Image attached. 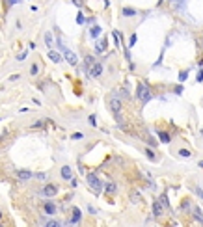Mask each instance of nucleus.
<instances>
[{
	"label": "nucleus",
	"mask_w": 203,
	"mask_h": 227,
	"mask_svg": "<svg viewBox=\"0 0 203 227\" xmlns=\"http://www.w3.org/2000/svg\"><path fill=\"white\" fill-rule=\"evenodd\" d=\"M71 138H73V140H80V138H82V134H80V132H75V134L71 136Z\"/></svg>",
	"instance_id": "34"
},
{
	"label": "nucleus",
	"mask_w": 203,
	"mask_h": 227,
	"mask_svg": "<svg viewBox=\"0 0 203 227\" xmlns=\"http://www.w3.org/2000/svg\"><path fill=\"white\" fill-rule=\"evenodd\" d=\"M71 186H73V188L78 186V181H76V179H73V177H71Z\"/></svg>",
	"instance_id": "35"
},
{
	"label": "nucleus",
	"mask_w": 203,
	"mask_h": 227,
	"mask_svg": "<svg viewBox=\"0 0 203 227\" xmlns=\"http://www.w3.org/2000/svg\"><path fill=\"white\" fill-rule=\"evenodd\" d=\"M37 71H39V65H37V64H34V65H32V69H30V74H32V77H36Z\"/></svg>",
	"instance_id": "22"
},
{
	"label": "nucleus",
	"mask_w": 203,
	"mask_h": 227,
	"mask_svg": "<svg viewBox=\"0 0 203 227\" xmlns=\"http://www.w3.org/2000/svg\"><path fill=\"white\" fill-rule=\"evenodd\" d=\"M106 47H108V41H106V39H101L99 43L95 45V50L101 54V52H104V50H106Z\"/></svg>",
	"instance_id": "10"
},
{
	"label": "nucleus",
	"mask_w": 203,
	"mask_h": 227,
	"mask_svg": "<svg viewBox=\"0 0 203 227\" xmlns=\"http://www.w3.org/2000/svg\"><path fill=\"white\" fill-rule=\"evenodd\" d=\"M21 77H19V74H11V77H10V82H17Z\"/></svg>",
	"instance_id": "31"
},
{
	"label": "nucleus",
	"mask_w": 203,
	"mask_h": 227,
	"mask_svg": "<svg viewBox=\"0 0 203 227\" xmlns=\"http://www.w3.org/2000/svg\"><path fill=\"white\" fill-rule=\"evenodd\" d=\"M47 225L48 227H58V225H62L60 222H54V220H51V222H47Z\"/></svg>",
	"instance_id": "26"
},
{
	"label": "nucleus",
	"mask_w": 203,
	"mask_h": 227,
	"mask_svg": "<svg viewBox=\"0 0 203 227\" xmlns=\"http://www.w3.org/2000/svg\"><path fill=\"white\" fill-rule=\"evenodd\" d=\"M45 43L48 45V49H52V34H45Z\"/></svg>",
	"instance_id": "21"
},
{
	"label": "nucleus",
	"mask_w": 203,
	"mask_h": 227,
	"mask_svg": "<svg viewBox=\"0 0 203 227\" xmlns=\"http://www.w3.org/2000/svg\"><path fill=\"white\" fill-rule=\"evenodd\" d=\"M162 205H160L158 201H155V205H153V216H155V218H160V216H164L162 214Z\"/></svg>",
	"instance_id": "8"
},
{
	"label": "nucleus",
	"mask_w": 203,
	"mask_h": 227,
	"mask_svg": "<svg viewBox=\"0 0 203 227\" xmlns=\"http://www.w3.org/2000/svg\"><path fill=\"white\" fill-rule=\"evenodd\" d=\"M88 184H89V188H92L95 194H99V192L103 190V182L99 181V177H97L95 173H89L88 175Z\"/></svg>",
	"instance_id": "2"
},
{
	"label": "nucleus",
	"mask_w": 203,
	"mask_h": 227,
	"mask_svg": "<svg viewBox=\"0 0 203 227\" xmlns=\"http://www.w3.org/2000/svg\"><path fill=\"white\" fill-rule=\"evenodd\" d=\"M36 177L39 179V181H45V179H47V173H37Z\"/></svg>",
	"instance_id": "32"
},
{
	"label": "nucleus",
	"mask_w": 203,
	"mask_h": 227,
	"mask_svg": "<svg viewBox=\"0 0 203 227\" xmlns=\"http://www.w3.org/2000/svg\"><path fill=\"white\" fill-rule=\"evenodd\" d=\"M194 216H196V220H198V222L203 223V212H201L199 209H194Z\"/></svg>",
	"instance_id": "19"
},
{
	"label": "nucleus",
	"mask_w": 203,
	"mask_h": 227,
	"mask_svg": "<svg viewBox=\"0 0 203 227\" xmlns=\"http://www.w3.org/2000/svg\"><path fill=\"white\" fill-rule=\"evenodd\" d=\"M145 155H147V156L151 158V160H155V155H153V151H151V149H147V151H145Z\"/></svg>",
	"instance_id": "30"
},
{
	"label": "nucleus",
	"mask_w": 203,
	"mask_h": 227,
	"mask_svg": "<svg viewBox=\"0 0 203 227\" xmlns=\"http://www.w3.org/2000/svg\"><path fill=\"white\" fill-rule=\"evenodd\" d=\"M62 177H64L65 181H71L73 171H71V168H69V166H64V168H62Z\"/></svg>",
	"instance_id": "11"
},
{
	"label": "nucleus",
	"mask_w": 203,
	"mask_h": 227,
	"mask_svg": "<svg viewBox=\"0 0 203 227\" xmlns=\"http://www.w3.org/2000/svg\"><path fill=\"white\" fill-rule=\"evenodd\" d=\"M58 43H60V49L64 50V58L67 60V64H69V65H75V67H76V64H78V58H76V54H75L73 50L65 49V47L62 45V41H58Z\"/></svg>",
	"instance_id": "3"
},
{
	"label": "nucleus",
	"mask_w": 203,
	"mask_h": 227,
	"mask_svg": "<svg viewBox=\"0 0 203 227\" xmlns=\"http://www.w3.org/2000/svg\"><path fill=\"white\" fill-rule=\"evenodd\" d=\"M99 34H101V26L93 24V26H92V30H89V36H92L93 39H97V37H99Z\"/></svg>",
	"instance_id": "13"
},
{
	"label": "nucleus",
	"mask_w": 203,
	"mask_h": 227,
	"mask_svg": "<svg viewBox=\"0 0 203 227\" xmlns=\"http://www.w3.org/2000/svg\"><path fill=\"white\" fill-rule=\"evenodd\" d=\"M76 23H78V24H84V23H86V17H84L82 13H78V15H76Z\"/></svg>",
	"instance_id": "24"
},
{
	"label": "nucleus",
	"mask_w": 203,
	"mask_h": 227,
	"mask_svg": "<svg viewBox=\"0 0 203 227\" xmlns=\"http://www.w3.org/2000/svg\"><path fill=\"white\" fill-rule=\"evenodd\" d=\"M48 58H51L52 61H54V64H60V61H62V54H58V52H56V50H48Z\"/></svg>",
	"instance_id": "12"
},
{
	"label": "nucleus",
	"mask_w": 203,
	"mask_h": 227,
	"mask_svg": "<svg viewBox=\"0 0 203 227\" xmlns=\"http://www.w3.org/2000/svg\"><path fill=\"white\" fill-rule=\"evenodd\" d=\"M158 203L162 205L164 209H170V203H168V197H166V196H160V199H158Z\"/></svg>",
	"instance_id": "18"
},
{
	"label": "nucleus",
	"mask_w": 203,
	"mask_h": 227,
	"mask_svg": "<svg viewBox=\"0 0 203 227\" xmlns=\"http://www.w3.org/2000/svg\"><path fill=\"white\" fill-rule=\"evenodd\" d=\"M43 125H45V123H43V121H36V123H34V125H32V127H34V128H41V127H43Z\"/></svg>",
	"instance_id": "28"
},
{
	"label": "nucleus",
	"mask_w": 203,
	"mask_h": 227,
	"mask_svg": "<svg viewBox=\"0 0 203 227\" xmlns=\"http://www.w3.org/2000/svg\"><path fill=\"white\" fill-rule=\"evenodd\" d=\"M24 58H26V52H21L19 56H17V60H24Z\"/></svg>",
	"instance_id": "36"
},
{
	"label": "nucleus",
	"mask_w": 203,
	"mask_h": 227,
	"mask_svg": "<svg viewBox=\"0 0 203 227\" xmlns=\"http://www.w3.org/2000/svg\"><path fill=\"white\" fill-rule=\"evenodd\" d=\"M201 80H203V71L198 73V82H201Z\"/></svg>",
	"instance_id": "37"
},
{
	"label": "nucleus",
	"mask_w": 203,
	"mask_h": 227,
	"mask_svg": "<svg viewBox=\"0 0 203 227\" xmlns=\"http://www.w3.org/2000/svg\"><path fill=\"white\" fill-rule=\"evenodd\" d=\"M80 218H82L80 209H73V216H71V222H69V223H78V222H80Z\"/></svg>",
	"instance_id": "9"
},
{
	"label": "nucleus",
	"mask_w": 203,
	"mask_h": 227,
	"mask_svg": "<svg viewBox=\"0 0 203 227\" xmlns=\"http://www.w3.org/2000/svg\"><path fill=\"white\" fill-rule=\"evenodd\" d=\"M17 177L21 179V181H28V179H32V171H28V169H19L17 171Z\"/></svg>",
	"instance_id": "7"
},
{
	"label": "nucleus",
	"mask_w": 203,
	"mask_h": 227,
	"mask_svg": "<svg viewBox=\"0 0 203 227\" xmlns=\"http://www.w3.org/2000/svg\"><path fill=\"white\" fill-rule=\"evenodd\" d=\"M108 106H110V110L114 114H119L121 110H123V104H121V101L117 99V97H110V101H108Z\"/></svg>",
	"instance_id": "4"
},
{
	"label": "nucleus",
	"mask_w": 203,
	"mask_h": 227,
	"mask_svg": "<svg viewBox=\"0 0 203 227\" xmlns=\"http://www.w3.org/2000/svg\"><path fill=\"white\" fill-rule=\"evenodd\" d=\"M136 97L142 101V102H147L153 95H151V89H149V86L145 84V82H140L138 84V88H136Z\"/></svg>",
	"instance_id": "1"
},
{
	"label": "nucleus",
	"mask_w": 203,
	"mask_h": 227,
	"mask_svg": "<svg viewBox=\"0 0 203 227\" xmlns=\"http://www.w3.org/2000/svg\"><path fill=\"white\" fill-rule=\"evenodd\" d=\"M121 15L132 17V15H136V9H132V8H123V9H121Z\"/></svg>",
	"instance_id": "17"
},
{
	"label": "nucleus",
	"mask_w": 203,
	"mask_h": 227,
	"mask_svg": "<svg viewBox=\"0 0 203 227\" xmlns=\"http://www.w3.org/2000/svg\"><path fill=\"white\" fill-rule=\"evenodd\" d=\"M104 190H106V194H114V192L117 190V186L114 182H106V184H104Z\"/></svg>",
	"instance_id": "16"
},
{
	"label": "nucleus",
	"mask_w": 203,
	"mask_h": 227,
	"mask_svg": "<svg viewBox=\"0 0 203 227\" xmlns=\"http://www.w3.org/2000/svg\"><path fill=\"white\" fill-rule=\"evenodd\" d=\"M186 77H188V71H181V73H179V82H185Z\"/></svg>",
	"instance_id": "23"
},
{
	"label": "nucleus",
	"mask_w": 203,
	"mask_h": 227,
	"mask_svg": "<svg viewBox=\"0 0 203 227\" xmlns=\"http://www.w3.org/2000/svg\"><path fill=\"white\" fill-rule=\"evenodd\" d=\"M56 194H58V186H56V184H45V186H43V196L52 197Z\"/></svg>",
	"instance_id": "6"
},
{
	"label": "nucleus",
	"mask_w": 203,
	"mask_h": 227,
	"mask_svg": "<svg viewBox=\"0 0 203 227\" xmlns=\"http://www.w3.org/2000/svg\"><path fill=\"white\" fill-rule=\"evenodd\" d=\"M71 2L76 6V8H82V6H84V0H71Z\"/></svg>",
	"instance_id": "25"
},
{
	"label": "nucleus",
	"mask_w": 203,
	"mask_h": 227,
	"mask_svg": "<svg viewBox=\"0 0 203 227\" xmlns=\"http://www.w3.org/2000/svg\"><path fill=\"white\" fill-rule=\"evenodd\" d=\"M196 192H198V196H199V197L203 199V190H196Z\"/></svg>",
	"instance_id": "38"
},
{
	"label": "nucleus",
	"mask_w": 203,
	"mask_h": 227,
	"mask_svg": "<svg viewBox=\"0 0 203 227\" xmlns=\"http://www.w3.org/2000/svg\"><path fill=\"white\" fill-rule=\"evenodd\" d=\"M89 77H93V78H97V77H101V73H103V64H99V61H95V64L89 67Z\"/></svg>",
	"instance_id": "5"
},
{
	"label": "nucleus",
	"mask_w": 203,
	"mask_h": 227,
	"mask_svg": "<svg viewBox=\"0 0 203 227\" xmlns=\"http://www.w3.org/2000/svg\"><path fill=\"white\" fill-rule=\"evenodd\" d=\"M89 125H92V127H97V125H95V115H89Z\"/></svg>",
	"instance_id": "33"
},
{
	"label": "nucleus",
	"mask_w": 203,
	"mask_h": 227,
	"mask_svg": "<svg viewBox=\"0 0 203 227\" xmlns=\"http://www.w3.org/2000/svg\"><path fill=\"white\" fill-rule=\"evenodd\" d=\"M179 155L183 156V158H188V156H190V151H185V149H183V151H179Z\"/></svg>",
	"instance_id": "27"
},
{
	"label": "nucleus",
	"mask_w": 203,
	"mask_h": 227,
	"mask_svg": "<svg viewBox=\"0 0 203 227\" xmlns=\"http://www.w3.org/2000/svg\"><path fill=\"white\" fill-rule=\"evenodd\" d=\"M158 138L162 140L164 143H168V142H170V134H168V132H158Z\"/></svg>",
	"instance_id": "20"
},
{
	"label": "nucleus",
	"mask_w": 203,
	"mask_h": 227,
	"mask_svg": "<svg viewBox=\"0 0 203 227\" xmlns=\"http://www.w3.org/2000/svg\"><path fill=\"white\" fill-rule=\"evenodd\" d=\"M132 203H138L140 201V194H132V199H130Z\"/></svg>",
	"instance_id": "29"
},
{
	"label": "nucleus",
	"mask_w": 203,
	"mask_h": 227,
	"mask_svg": "<svg viewBox=\"0 0 203 227\" xmlns=\"http://www.w3.org/2000/svg\"><path fill=\"white\" fill-rule=\"evenodd\" d=\"M45 212H47L48 216H52L54 212H56V207H54V205H52L51 201H47V203H45Z\"/></svg>",
	"instance_id": "14"
},
{
	"label": "nucleus",
	"mask_w": 203,
	"mask_h": 227,
	"mask_svg": "<svg viewBox=\"0 0 203 227\" xmlns=\"http://www.w3.org/2000/svg\"><path fill=\"white\" fill-rule=\"evenodd\" d=\"M95 64V58L93 56H86V58H84V67H86V69L89 71V67H92Z\"/></svg>",
	"instance_id": "15"
},
{
	"label": "nucleus",
	"mask_w": 203,
	"mask_h": 227,
	"mask_svg": "<svg viewBox=\"0 0 203 227\" xmlns=\"http://www.w3.org/2000/svg\"><path fill=\"white\" fill-rule=\"evenodd\" d=\"M0 216H2V212H0Z\"/></svg>",
	"instance_id": "39"
}]
</instances>
